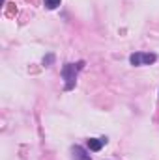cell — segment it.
<instances>
[{"label":"cell","instance_id":"obj_2","mask_svg":"<svg viewBox=\"0 0 159 160\" xmlns=\"http://www.w3.org/2000/svg\"><path fill=\"white\" fill-rule=\"evenodd\" d=\"M156 60H157V56H156L154 52H135V54L129 56V62H131V65H135V67H139V65H150V63H154Z\"/></svg>","mask_w":159,"mask_h":160},{"label":"cell","instance_id":"obj_5","mask_svg":"<svg viewBox=\"0 0 159 160\" xmlns=\"http://www.w3.org/2000/svg\"><path fill=\"white\" fill-rule=\"evenodd\" d=\"M43 2H45V6H47L49 9H54V8H58V6H60V2H62V0H43Z\"/></svg>","mask_w":159,"mask_h":160},{"label":"cell","instance_id":"obj_1","mask_svg":"<svg viewBox=\"0 0 159 160\" xmlns=\"http://www.w3.org/2000/svg\"><path fill=\"white\" fill-rule=\"evenodd\" d=\"M82 65H84V62H79V63H66V65L62 67V77L66 80V89H68V91L75 88L77 75H79V71L82 69Z\"/></svg>","mask_w":159,"mask_h":160},{"label":"cell","instance_id":"obj_4","mask_svg":"<svg viewBox=\"0 0 159 160\" xmlns=\"http://www.w3.org/2000/svg\"><path fill=\"white\" fill-rule=\"evenodd\" d=\"M71 153H73V160H92L90 155H88L82 147H79V145H75V147L71 149Z\"/></svg>","mask_w":159,"mask_h":160},{"label":"cell","instance_id":"obj_6","mask_svg":"<svg viewBox=\"0 0 159 160\" xmlns=\"http://www.w3.org/2000/svg\"><path fill=\"white\" fill-rule=\"evenodd\" d=\"M52 62H54V56H52V54H49V56H45V58H43V65H47V67H49Z\"/></svg>","mask_w":159,"mask_h":160},{"label":"cell","instance_id":"obj_3","mask_svg":"<svg viewBox=\"0 0 159 160\" xmlns=\"http://www.w3.org/2000/svg\"><path fill=\"white\" fill-rule=\"evenodd\" d=\"M105 143H107V138H92V140H88L90 151H99Z\"/></svg>","mask_w":159,"mask_h":160}]
</instances>
